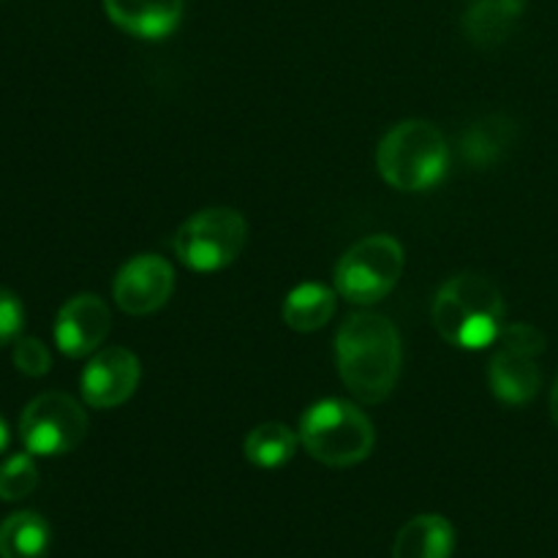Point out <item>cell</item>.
Masks as SVG:
<instances>
[{
	"label": "cell",
	"instance_id": "obj_2",
	"mask_svg": "<svg viewBox=\"0 0 558 558\" xmlns=\"http://www.w3.org/2000/svg\"><path fill=\"white\" fill-rule=\"evenodd\" d=\"M434 327L447 343L485 349L505 330V300L494 281L477 272H458L436 292Z\"/></svg>",
	"mask_w": 558,
	"mask_h": 558
},
{
	"label": "cell",
	"instance_id": "obj_17",
	"mask_svg": "<svg viewBox=\"0 0 558 558\" xmlns=\"http://www.w3.org/2000/svg\"><path fill=\"white\" fill-rule=\"evenodd\" d=\"M300 436L281 423L256 425L245 436V458L259 469H281L294 458Z\"/></svg>",
	"mask_w": 558,
	"mask_h": 558
},
{
	"label": "cell",
	"instance_id": "obj_20",
	"mask_svg": "<svg viewBox=\"0 0 558 558\" xmlns=\"http://www.w3.org/2000/svg\"><path fill=\"white\" fill-rule=\"evenodd\" d=\"M14 365L25 376H44L52 368V354L38 338H20L14 343Z\"/></svg>",
	"mask_w": 558,
	"mask_h": 558
},
{
	"label": "cell",
	"instance_id": "obj_1",
	"mask_svg": "<svg viewBox=\"0 0 558 558\" xmlns=\"http://www.w3.org/2000/svg\"><path fill=\"white\" fill-rule=\"evenodd\" d=\"M336 357L347 390L360 403H381L401 376V336L387 316L352 314L338 330Z\"/></svg>",
	"mask_w": 558,
	"mask_h": 558
},
{
	"label": "cell",
	"instance_id": "obj_23",
	"mask_svg": "<svg viewBox=\"0 0 558 558\" xmlns=\"http://www.w3.org/2000/svg\"><path fill=\"white\" fill-rule=\"evenodd\" d=\"M9 447V425H5V420L0 417V452Z\"/></svg>",
	"mask_w": 558,
	"mask_h": 558
},
{
	"label": "cell",
	"instance_id": "obj_4",
	"mask_svg": "<svg viewBox=\"0 0 558 558\" xmlns=\"http://www.w3.org/2000/svg\"><path fill=\"white\" fill-rule=\"evenodd\" d=\"M298 436L314 461L332 469H347L365 461L376 441L368 414L338 398H325L305 409Z\"/></svg>",
	"mask_w": 558,
	"mask_h": 558
},
{
	"label": "cell",
	"instance_id": "obj_5",
	"mask_svg": "<svg viewBox=\"0 0 558 558\" xmlns=\"http://www.w3.org/2000/svg\"><path fill=\"white\" fill-rule=\"evenodd\" d=\"M248 223L232 207H207L183 221L174 234V256L189 270L216 272L232 265L245 248Z\"/></svg>",
	"mask_w": 558,
	"mask_h": 558
},
{
	"label": "cell",
	"instance_id": "obj_8",
	"mask_svg": "<svg viewBox=\"0 0 558 558\" xmlns=\"http://www.w3.org/2000/svg\"><path fill=\"white\" fill-rule=\"evenodd\" d=\"M114 303L131 316L156 314L174 292V270L163 256L140 254L114 276Z\"/></svg>",
	"mask_w": 558,
	"mask_h": 558
},
{
	"label": "cell",
	"instance_id": "obj_14",
	"mask_svg": "<svg viewBox=\"0 0 558 558\" xmlns=\"http://www.w3.org/2000/svg\"><path fill=\"white\" fill-rule=\"evenodd\" d=\"M523 9L526 0H472L463 14V31L472 44L494 47L510 36Z\"/></svg>",
	"mask_w": 558,
	"mask_h": 558
},
{
	"label": "cell",
	"instance_id": "obj_15",
	"mask_svg": "<svg viewBox=\"0 0 558 558\" xmlns=\"http://www.w3.org/2000/svg\"><path fill=\"white\" fill-rule=\"evenodd\" d=\"M338 298L322 283H300L283 303V322L298 332H316L336 316Z\"/></svg>",
	"mask_w": 558,
	"mask_h": 558
},
{
	"label": "cell",
	"instance_id": "obj_12",
	"mask_svg": "<svg viewBox=\"0 0 558 558\" xmlns=\"http://www.w3.org/2000/svg\"><path fill=\"white\" fill-rule=\"evenodd\" d=\"M185 0H104V11L120 31L136 38H167L183 20Z\"/></svg>",
	"mask_w": 558,
	"mask_h": 558
},
{
	"label": "cell",
	"instance_id": "obj_3",
	"mask_svg": "<svg viewBox=\"0 0 558 558\" xmlns=\"http://www.w3.org/2000/svg\"><path fill=\"white\" fill-rule=\"evenodd\" d=\"M385 183L398 191H428L441 183L450 167V145L428 120H403L385 134L376 150Z\"/></svg>",
	"mask_w": 558,
	"mask_h": 558
},
{
	"label": "cell",
	"instance_id": "obj_18",
	"mask_svg": "<svg viewBox=\"0 0 558 558\" xmlns=\"http://www.w3.org/2000/svg\"><path fill=\"white\" fill-rule=\"evenodd\" d=\"M512 134H515V129H512L510 120L496 118V114L494 118L477 120V123L469 125L466 134H463V158H466L472 167H490V163L499 161L501 153L510 147Z\"/></svg>",
	"mask_w": 558,
	"mask_h": 558
},
{
	"label": "cell",
	"instance_id": "obj_11",
	"mask_svg": "<svg viewBox=\"0 0 558 558\" xmlns=\"http://www.w3.org/2000/svg\"><path fill=\"white\" fill-rule=\"evenodd\" d=\"M488 381L499 401L510 403V407L529 403L539 392V385H543L537 354L501 343L499 352L490 357Z\"/></svg>",
	"mask_w": 558,
	"mask_h": 558
},
{
	"label": "cell",
	"instance_id": "obj_7",
	"mask_svg": "<svg viewBox=\"0 0 558 558\" xmlns=\"http://www.w3.org/2000/svg\"><path fill=\"white\" fill-rule=\"evenodd\" d=\"M20 436L31 456H65L87 436V414L82 403L65 392H44L22 412Z\"/></svg>",
	"mask_w": 558,
	"mask_h": 558
},
{
	"label": "cell",
	"instance_id": "obj_10",
	"mask_svg": "<svg viewBox=\"0 0 558 558\" xmlns=\"http://www.w3.org/2000/svg\"><path fill=\"white\" fill-rule=\"evenodd\" d=\"M112 314L98 294H76L54 319V343L65 357H87L109 336Z\"/></svg>",
	"mask_w": 558,
	"mask_h": 558
},
{
	"label": "cell",
	"instance_id": "obj_19",
	"mask_svg": "<svg viewBox=\"0 0 558 558\" xmlns=\"http://www.w3.org/2000/svg\"><path fill=\"white\" fill-rule=\"evenodd\" d=\"M38 485V469L33 463L31 452H20L11 456L9 461L0 466V499L3 501H22L36 490Z\"/></svg>",
	"mask_w": 558,
	"mask_h": 558
},
{
	"label": "cell",
	"instance_id": "obj_16",
	"mask_svg": "<svg viewBox=\"0 0 558 558\" xmlns=\"http://www.w3.org/2000/svg\"><path fill=\"white\" fill-rule=\"evenodd\" d=\"M49 523L38 512H14L0 526V558H47Z\"/></svg>",
	"mask_w": 558,
	"mask_h": 558
},
{
	"label": "cell",
	"instance_id": "obj_22",
	"mask_svg": "<svg viewBox=\"0 0 558 558\" xmlns=\"http://www.w3.org/2000/svg\"><path fill=\"white\" fill-rule=\"evenodd\" d=\"M550 417H554V423H556V428H558V376H556L554 392H550Z\"/></svg>",
	"mask_w": 558,
	"mask_h": 558
},
{
	"label": "cell",
	"instance_id": "obj_13",
	"mask_svg": "<svg viewBox=\"0 0 558 558\" xmlns=\"http://www.w3.org/2000/svg\"><path fill=\"white\" fill-rule=\"evenodd\" d=\"M456 532L441 515H417L398 532L392 558H450Z\"/></svg>",
	"mask_w": 558,
	"mask_h": 558
},
{
	"label": "cell",
	"instance_id": "obj_21",
	"mask_svg": "<svg viewBox=\"0 0 558 558\" xmlns=\"http://www.w3.org/2000/svg\"><path fill=\"white\" fill-rule=\"evenodd\" d=\"M25 325V308H22L20 298L9 289H0V347L16 341Z\"/></svg>",
	"mask_w": 558,
	"mask_h": 558
},
{
	"label": "cell",
	"instance_id": "obj_9",
	"mask_svg": "<svg viewBox=\"0 0 558 558\" xmlns=\"http://www.w3.org/2000/svg\"><path fill=\"white\" fill-rule=\"evenodd\" d=\"M140 360L123 347H107L90 357L82 371V398L93 409H114L140 387Z\"/></svg>",
	"mask_w": 558,
	"mask_h": 558
},
{
	"label": "cell",
	"instance_id": "obj_6",
	"mask_svg": "<svg viewBox=\"0 0 558 558\" xmlns=\"http://www.w3.org/2000/svg\"><path fill=\"white\" fill-rule=\"evenodd\" d=\"M403 272V248L390 234L357 240L336 267V289L349 303L371 305L396 289Z\"/></svg>",
	"mask_w": 558,
	"mask_h": 558
}]
</instances>
